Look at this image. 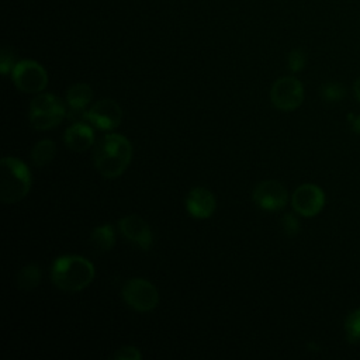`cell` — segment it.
<instances>
[{"mask_svg":"<svg viewBox=\"0 0 360 360\" xmlns=\"http://www.w3.org/2000/svg\"><path fill=\"white\" fill-rule=\"evenodd\" d=\"M132 158L131 142L120 134H107L94 149V166L107 179L121 176Z\"/></svg>","mask_w":360,"mask_h":360,"instance_id":"cell-1","label":"cell"},{"mask_svg":"<svg viewBox=\"0 0 360 360\" xmlns=\"http://www.w3.org/2000/svg\"><path fill=\"white\" fill-rule=\"evenodd\" d=\"M51 278L59 290L76 292L86 288L93 281L94 266L82 256L65 255L53 262Z\"/></svg>","mask_w":360,"mask_h":360,"instance_id":"cell-2","label":"cell"},{"mask_svg":"<svg viewBox=\"0 0 360 360\" xmlns=\"http://www.w3.org/2000/svg\"><path fill=\"white\" fill-rule=\"evenodd\" d=\"M32 184L31 172L24 162L17 158H3L0 169V200L4 204L21 201Z\"/></svg>","mask_w":360,"mask_h":360,"instance_id":"cell-3","label":"cell"},{"mask_svg":"<svg viewBox=\"0 0 360 360\" xmlns=\"http://www.w3.org/2000/svg\"><path fill=\"white\" fill-rule=\"evenodd\" d=\"M66 115V108L59 97L51 93L38 94L30 104V121L38 131L58 127Z\"/></svg>","mask_w":360,"mask_h":360,"instance_id":"cell-4","label":"cell"},{"mask_svg":"<svg viewBox=\"0 0 360 360\" xmlns=\"http://www.w3.org/2000/svg\"><path fill=\"white\" fill-rule=\"evenodd\" d=\"M122 298L138 312H149L159 304L158 288L145 278L128 280L122 287Z\"/></svg>","mask_w":360,"mask_h":360,"instance_id":"cell-5","label":"cell"},{"mask_svg":"<svg viewBox=\"0 0 360 360\" xmlns=\"http://www.w3.org/2000/svg\"><path fill=\"white\" fill-rule=\"evenodd\" d=\"M15 87L24 93H39L48 84V73L35 60L24 59L17 62L11 72Z\"/></svg>","mask_w":360,"mask_h":360,"instance_id":"cell-6","label":"cell"},{"mask_svg":"<svg viewBox=\"0 0 360 360\" xmlns=\"http://www.w3.org/2000/svg\"><path fill=\"white\" fill-rule=\"evenodd\" d=\"M270 98L276 108L291 111L301 105L304 100V87L294 76H284L273 83Z\"/></svg>","mask_w":360,"mask_h":360,"instance_id":"cell-7","label":"cell"},{"mask_svg":"<svg viewBox=\"0 0 360 360\" xmlns=\"http://www.w3.org/2000/svg\"><path fill=\"white\" fill-rule=\"evenodd\" d=\"M84 120L90 121L96 128L103 131H111L117 128L122 121V110L117 101L104 98L94 103L83 114Z\"/></svg>","mask_w":360,"mask_h":360,"instance_id":"cell-8","label":"cell"},{"mask_svg":"<svg viewBox=\"0 0 360 360\" xmlns=\"http://www.w3.org/2000/svg\"><path fill=\"white\" fill-rule=\"evenodd\" d=\"M292 208L302 217H315L325 205V194L321 187L307 183L295 188L291 197Z\"/></svg>","mask_w":360,"mask_h":360,"instance_id":"cell-9","label":"cell"},{"mask_svg":"<svg viewBox=\"0 0 360 360\" xmlns=\"http://www.w3.org/2000/svg\"><path fill=\"white\" fill-rule=\"evenodd\" d=\"M253 201L264 211H280L288 201V193L280 181L263 180L253 190Z\"/></svg>","mask_w":360,"mask_h":360,"instance_id":"cell-10","label":"cell"},{"mask_svg":"<svg viewBox=\"0 0 360 360\" xmlns=\"http://www.w3.org/2000/svg\"><path fill=\"white\" fill-rule=\"evenodd\" d=\"M120 232L131 242L136 243L141 249L149 250L153 243V235L148 222L139 215L131 214L118 221Z\"/></svg>","mask_w":360,"mask_h":360,"instance_id":"cell-11","label":"cell"},{"mask_svg":"<svg viewBox=\"0 0 360 360\" xmlns=\"http://www.w3.org/2000/svg\"><path fill=\"white\" fill-rule=\"evenodd\" d=\"M186 210L193 218H210L215 211V197L205 187H194L186 197Z\"/></svg>","mask_w":360,"mask_h":360,"instance_id":"cell-12","label":"cell"},{"mask_svg":"<svg viewBox=\"0 0 360 360\" xmlns=\"http://www.w3.org/2000/svg\"><path fill=\"white\" fill-rule=\"evenodd\" d=\"M66 146L75 152L87 150L94 143V131L84 122H76L70 125L63 135Z\"/></svg>","mask_w":360,"mask_h":360,"instance_id":"cell-13","label":"cell"},{"mask_svg":"<svg viewBox=\"0 0 360 360\" xmlns=\"http://www.w3.org/2000/svg\"><path fill=\"white\" fill-rule=\"evenodd\" d=\"M93 91L86 83H76L66 91V101L73 111H83L91 101Z\"/></svg>","mask_w":360,"mask_h":360,"instance_id":"cell-14","label":"cell"},{"mask_svg":"<svg viewBox=\"0 0 360 360\" xmlns=\"http://www.w3.org/2000/svg\"><path fill=\"white\" fill-rule=\"evenodd\" d=\"M90 242L97 252H108L115 243L114 228L110 224L96 226L90 235Z\"/></svg>","mask_w":360,"mask_h":360,"instance_id":"cell-15","label":"cell"},{"mask_svg":"<svg viewBox=\"0 0 360 360\" xmlns=\"http://www.w3.org/2000/svg\"><path fill=\"white\" fill-rule=\"evenodd\" d=\"M41 267L37 264V263H31V264H27L25 267H22L18 274H17V278H15V283H17V287L20 290H24V291H30L32 288H35L39 281H41Z\"/></svg>","mask_w":360,"mask_h":360,"instance_id":"cell-16","label":"cell"},{"mask_svg":"<svg viewBox=\"0 0 360 360\" xmlns=\"http://www.w3.org/2000/svg\"><path fill=\"white\" fill-rule=\"evenodd\" d=\"M56 153V145L51 139L39 141L31 150V160L37 167L46 166Z\"/></svg>","mask_w":360,"mask_h":360,"instance_id":"cell-17","label":"cell"},{"mask_svg":"<svg viewBox=\"0 0 360 360\" xmlns=\"http://www.w3.org/2000/svg\"><path fill=\"white\" fill-rule=\"evenodd\" d=\"M345 333L346 339L350 343L360 342V308L352 311L345 321Z\"/></svg>","mask_w":360,"mask_h":360,"instance_id":"cell-18","label":"cell"},{"mask_svg":"<svg viewBox=\"0 0 360 360\" xmlns=\"http://www.w3.org/2000/svg\"><path fill=\"white\" fill-rule=\"evenodd\" d=\"M346 96V89L338 82H328L321 87V97L328 103L340 101Z\"/></svg>","mask_w":360,"mask_h":360,"instance_id":"cell-19","label":"cell"},{"mask_svg":"<svg viewBox=\"0 0 360 360\" xmlns=\"http://www.w3.org/2000/svg\"><path fill=\"white\" fill-rule=\"evenodd\" d=\"M307 63V52L302 48H294L287 58V65L290 72L298 73L305 68Z\"/></svg>","mask_w":360,"mask_h":360,"instance_id":"cell-20","label":"cell"},{"mask_svg":"<svg viewBox=\"0 0 360 360\" xmlns=\"http://www.w3.org/2000/svg\"><path fill=\"white\" fill-rule=\"evenodd\" d=\"M15 65H17V62H15V53H14V51H13L11 48L4 46V48L1 49V52H0V70H1V73H3L4 76L8 75V73H11Z\"/></svg>","mask_w":360,"mask_h":360,"instance_id":"cell-21","label":"cell"},{"mask_svg":"<svg viewBox=\"0 0 360 360\" xmlns=\"http://www.w3.org/2000/svg\"><path fill=\"white\" fill-rule=\"evenodd\" d=\"M111 357L117 359V360H141L142 354L134 346H122L117 352H114L111 354Z\"/></svg>","mask_w":360,"mask_h":360,"instance_id":"cell-22","label":"cell"},{"mask_svg":"<svg viewBox=\"0 0 360 360\" xmlns=\"http://www.w3.org/2000/svg\"><path fill=\"white\" fill-rule=\"evenodd\" d=\"M281 224L285 235L288 236H295L300 232V222L294 214H285L281 219Z\"/></svg>","mask_w":360,"mask_h":360,"instance_id":"cell-23","label":"cell"},{"mask_svg":"<svg viewBox=\"0 0 360 360\" xmlns=\"http://www.w3.org/2000/svg\"><path fill=\"white\" fill-rule=\"evenodd\" d=\"M347 120H349V124H350V129L356 134H360V115L349 114Z\"/></svg>","mask_w":360,"mask_h":360,"instance_id":"cell-24","label":"cell"},{"mask_svg":"<svg viewBox=\"0 0 360 360\" xmlns=\"http://www.w3.org/2000/svg\"><path fill=\"white\" fill-rule=\"evenodd\" d=\"M353 90H354V94L357 97V100L360 101V77L354 82V86H353Z\"/></svg>","mask_w":360,"mask_h":360,"instance_id":"cell-25","label":"cell"}]
</instances>
